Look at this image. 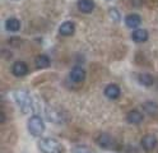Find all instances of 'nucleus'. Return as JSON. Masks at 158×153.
<instances>
[{
	"label": "nucleus",
	"instance_id": "obj_1",
	"mask_svg": "<svg viewBox=\"0 0 158 153\" xmlns=\"http://www.w3.org/2000/svg\"><path fill=\"white\" fill-rule=\"evenodd\" d=\"M14 100L17 102V105L19 106L24 114H29V112L33 111V102L32 98L26 91H15L14 92Z\"/></svg>",
	"mask_w": 158,
	"mask_h": 153
},
{
	"label": "nucleus",
	"instance_id": "obj_10",
	"mask_svg": "<svg viewBox=\"0 0 158 153\" xmlns=\"http://www.w3.org/2000/svg\"><path fill=\"white\" fill-rule=\"evenodd\" d=\"M78 9L84 14H89L94 10V2L93 0H79Z\"/></svg>",
	"mask_w": 158,
	"mask_h": 153
},
{
	"label": "nucleus",
	"instance_id": "obj_2",
	"mask_svg": "<svg viewBox=\"0 0 158 153\" xmlns=\"http://www.w3.org/2000/svg\"><path fill=\"white\" fill-rule=\"evenodd\" d=\"M38 148L42 153H63V146L60 142L52 138H44L38 142Z\"/></svg>",
	"mask_w": 158,
	"mask_h": 153
},
{
	"label": "nucleus",
	"instance_id": "obj_18",
	"mask_svg": "<svg viewBox=\"0 0 158 153\" xmlns=\"http://www.w3.org/2000/svg\"><path fill=\"white\" fill-rule=\"evenodd\" d=\"M108 14H110V17H111V19L114 20V22H116V23L120 22L121 15H120V12H118L116 8H110L108 9Z\"/></svg>",
	"mask_w": 158,
	"mask_h": 153
},
{
	"label": "nucleus",
	"instance_id": "obj_19",
	"mask_svg": "<svg viewBox=\"0 0 158 153\" xmlns=\"http://www.w3.org/2000/svg\"><path fill=\"white\" fill-rule=\"evenodd\" d=\"M72 152L73 153H92L91 149L88 147H85V146H77L72 149Z\"/></svg>",
	"mask_w": 158,
	"mask_h": 153
},
{
	"label": "nucleus",
	"instance_id": "obj_17",
	"mask_svg": "<svg viewBox=\"0 0 158 153\" xmlns=\"http://www.w3.org/2000/svg\"><path fill=\"white\" fill-rule=\"evenodd\" d=\"M46 115H47V117L50 119L54 124H60L61 122V116H60V114L59 112H56L55 110H47V112H46Z\"/></svg>",
	"mask_w": 158,
	"mask_h": 153
},
{
	"label": "nucleus",
	"instance_id": "obj_16",
	"mask_svg": "<svg viewBox=\"0 0 158 153\" xmlns=\"http://www.w3.org/2000/svg\"><path fill=\"white\" fill-rule=\"evenodd\" d=\"M138 80H139V83L142 86H145V87H151L153 83H154V78L148 74V73H142L138 75Z\"/></svg>",
	"mask_w": 158,
	"mask_h": 153
},
{
	"label": "nucleus",
	"instance_id": "obj_12",
	"mask_svg": "<svg viewBox=\"0 0 158 153\" xmlns=\"http://www.w3.org/2000/svg\"><path fill=\"white\" fill-rule=\"evenodd\" d=\"M131 38L135 42H145L148 40V32L143 28H135V31L131 33Z\"/></svg>",
	"mask_w": 158,
	"mask_h": 153
},
{
	"label": "nucleus",
	"instance_id": "obj_14",
	"mask_svg": "<svg viewBox=\"0 0 158 153\" xmlns=\"http://www.w3.org/2000/svg\"><path fill=\"white\" fill-rule=\"evenodd\" d=\"M50 57L47 55H38L36 59H35V65L37 69H46L50 66Z\"/></svg>",
	"mask_w": 158,
	"mask_h": 153
},
{
	"label": "nucleus",
	"instance_id": "obj_7",
	"mask_svg": "<svg viewBox=\"0 0 158 153\" xmlns=\"http://www.w3.org/2000/svg\"><path fill=\"white\" fill-rule=\"evenodd\" d=\"M12 73L15 77H24L28 73V66L23 61H15L12 65Z\"/></svg>",
	"mask_w": 158,
	"mask_h": 153
},
{
	"label": "nucleus",
	"instance_id": "obj_13",
	"mask_svg": "<svg viewBox=\"0 0 158 153\" xmlns=\"http://www.w3.org/2000/svg\"><path fill=\"white\" fill-rule=\"evenodd\" d=\"M142 23V18L138 14H129L125 19V24L129 28H138Z\"/></svg>",
	"mask_w": 158,
	"mask_h": 153
},
{
	"label": "nucleus",
	"instance_id": "obj_11",
	"mask_svg": "<svg viewBox=\"0 0 158 153\" xmlns=\"http://www.w3.org/2000/svg\"><path fill=\"white\" fill-rule=\"evenodd\" d=\"M143 119H144L143 114H142L140 111H138V110H131V111H129V114H127V116H126L127 122H130V124H133V125L140 124V122L143 121Z\"/></svg>",
	"mask_w": 158,
	"mask_h": 153
},
{
	"label": "nucleus",
	"instance_id": "obj_5",
	"mask_svg": "<svg viewBox=\"0 0 158 153\" xmlns=\"http://www.w3.org/2000/svg\"><path fill=\"white\" fill-rule=\"evenodd\" d=\"M140 146L145 152H152L157 146V138L153 134H145L140 140Z\"/></svg>",
	"mask_w": 158,
	"mask_h": 153
},
{
	"label": "nucleus",
	"instance_id": "obj_9",
	"mask_svg": "<svg viewBox=\"0 0 158 153\" xmlns=\"http://www.w3.org/2000/svg\"><path fill=\"white\" fill-rule=\"evenodd\" d=\"M75 31V26L73 22H69V20H66V22L61 23L60 27H59V33H60L61 36L64 37H68V36H72L74 33Z\"/></svg>",
	"mask_w": 158,
	"mask_h": 153
},
{
	"label": "nucleus",
	"instance_id": "obj_15",
	"mask_svg": "<svg viewBox=\"0 0 158 153\" xmlns=\"http://www.w3.org/2000/svg\"><path fill=\"white\" fill-rule=\"evenodd\" d=\"M5 28L9 32H17L21 28V22L17 18H8L5 20Z\"/></svg>",
	"mask_w": 158,
	"mask_h": 153
},
{
	"label": "nucleus",
	"instance_id": "obj_3",
	"mask_svg": "<svg viewBox=\"0 0 158 153\" xmlns=\"http://www.w3.org/2000/svg\"><path fill=\"white\" fill-rule=\"evenodd\" d=\"M28 131L31 133V135H33V137L42 135V133L45 131V122H44L42 117H40L38 115H33V116L29 117Z\"/></svg>",
	"mask_w": 158,
	"mask_h": 153
},
{
	"label": "nucleus",
	"instance_id": "obj_4",
	"mask_svg": "<svg viewBox=\"0 0 158 153\" xmlns=\"http://www.w3.org/2000/svg\"><path fill=\"white\" fill-rule=\"evenodd\" d=\"M97 143L105 149L115 148V140L110 134H107V133H101V134L97 137Z\"/></svg>",
	"mask_w": 158,
	"mask_h": 153
},
{
	"label": "nucleus",
	"instance_id": "obj_8",
	"mask_svg": "<svg viewBox=\"0 0 158 153\" xmlns=\"http://www.w3.org/2000/svg\"><path fill=\"white\" fill-rule=\"evenodd\" d=\"M120 93H121V89L117 84H108L106 88H105V96L110 100H116L120 97Z\"/></svg>",
	"mask_w": 158,
	"mask_h": 153
},
{
	"label": "nucleus",
	"instance_id": "obj_21",
	"mask_svg": "<svg viewBox=\"0 0 158 153\" xmlns=\"http://www.w3.org/2000/svg\"><path fill=\"white\" fill-rule=\"evenodd\" d=\"M13 2H18V0H13Z\"/></svg>",
	"mask_w": 158,
	"mask_h": 153
},
{
	"label": "nucleus",
	"instance_id": "obj_6",
	"mask_svg": "<svg viewBox=\"0 0 158 153\" xmlns=\"http://www.w3.org/2000/svg\"><path fill=\"white\" fill-rule=\"evenodd\" d=\"M69 77H70V80L74 82V83H82V82L85 79V70L81 65H75L72 69Z\"/></svg>",
	"mask_w": 158,
	"mask_h": 153
},
{
	"label": "nucleus",
	"instance_id": "obj_20",
	"mask_svg": "<svg viewBox=\"0 0 158 153\" xmlns=\"http://www.w3.org/2000/svg\"><path fill=\"white\" fill-rule=\"evenodd\" d=\"M130 2H131L133 6L138 8V6H142V5H143V3H144V0H130Z\"/></svg>",
	"mask_w": 158,
	"mask_h": 153
}]
</instances>
